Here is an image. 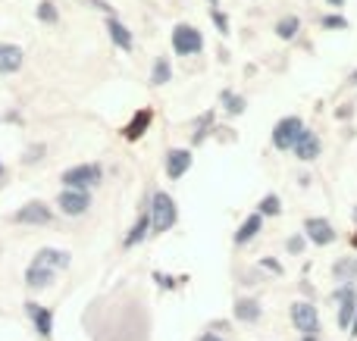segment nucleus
Returning <instances> with one entry per match:
<instances>
[{
	"instance_id": "obj_10",
	"label": "nucleus",
	"mask_w": 357,
	"mask_h": 341,
	"mask_svg": "<svg viewBox=\"0 0 357 341\" xmlns=\"http://www.w3.org/2000/svg\"><path fill=\"white\" fill-rule=\"evenodd\" d=\"M304 232H307V238L314 244H333L335 241V229L329 225V219H320V216L307 219V223H304Z\"/></svg>"
},
{
	"instance_id": "obj_27",
	"label": "nucleus",
	"mask_w": 357,
	"mask_h": 341,
	"mask_svg": "<svg viewBox=\"0 0 357 341\" xmlns=\"http://www.w3.org/2000/svg\"><path fill=\"white\" fill-rule=\"evenodd\" d=\"M323 25H326V29H345V19H342V16H326V19H323Z\"/></svg>"
},
{
	"instance_id": "obj_14",
	"label": "nucleus",
	"mask_w": 357,
	"mask_h": 341,
	"mask_svg": "<svg viewBox=\"0 0 357 341\" xmlns=\"http://www.w3.org/2000/svg\"><path fill=\"white\" fill-rule=\"evenodd\" d=\"M29 313H31V319H35L38 335L50 338V332H54V313H50L47 307H41V304H29Z\"/></svg>"
},
{
	"instance_id": "obj_13",
	"label": "nucleus",
	"mask_w": 357,
	"mask_h": 341,
	"mask_svg": "<svg viewBox=\"0 0 357 341\" xmlns=\"http://www.w3.org/2000/svg\"><path fill=\"white\" fill-rule=\"evenodd\" d=\"M22 47L16 44H0V72H16L22 66Z\"/></svg>"
},
{
	"instance_id": "obj_12",
	"label": "nucleus",
	"mask_w": 357,
	"mask_h": 341,
	"mask_svg": "<svg viewBox=\"0 0 357 341\" xmlns=\"http://www.w3.org/2000/svg\"><path fill=\"white\" fill-rule=\"evenodd\" d=\"M191 169V154L188 150H169L167 154V175L169 179H182Z\"/></svg>"
},
{
	"instance_id": "obj_32",
	"label": "nucleus",
	"mask_w": 357,
	"mask_h": 341,
	"mask_svg": "<svg viewBox=\"0 0 357 341\" xmlns=\"http://www.w3.org/2000/svg\"><path fill=\"white\" fill-rule=\"evenodd\" d=\"M326 3H329V6H342V3H345V0H326Z\"/></svg>"
},
{
	"instance_id": "obj_15",
	"label": "nucleus",
	"mask_w": 357,
	"mask_h": 341,
	"mask_svg": "<svg viewBox=\"0 0 357 341\" xmlns=\"http://www.w3.org/2000/svg\"><path fill=\"white\" fill-rule=\"evenodd\" d=\"M260 229H264V216H260V213H251V216L238 225V232H235V244H248L251 238H257Z\"/></svg>"
},
{
	"instance_id": "obj_2",
	"label": "nucleus",
	"mask_w": 357,
	"mask_h": 341,
	"mask_svg": "<svg viewBox=\"0 0 357 341\" xmlns=\"http://www.w3.org/2000/svg\"><path fill=\"white\" fill-rule=\"evenodd\" d=\"M291 323H295V329L304 338H317V332H320V313H317L314 304L298 301V304H291Z\"/></svg>"
},
{
	"instance_id": "obj_36",
	"label": "nucleus",
	"mask_w": 357,
	"mask_h": 341,
	"mask_svg": "<svg viewBox=\"0 0 357 341\" xmlns=\"http://www.w3.org/2000/svg\"><path fill=\"white\" fill-rule=\"evenodd\" d=\"M354 219H357V210H354Z\"/></svg>"
},
{
	"instance_id": "obj_21",
	"label": "nucleus",
	"mask_w": 357,
	"mask_h": 341,
	"mask_svg": "<svg viewBox=\"0 0 357 341\" xmlns=\"http://www.w3.org/2000/svg\"><path fill=\"white\" fill-rule=\"evenodd\" d=\"M295 31H298V19L295 16H285L282 22L276 25V35L285 38V41H289V38H295Z\"/></svg>"
},
{
	"instance_id": "obj_9",
	"label": "nucleus",
	"mask_w": 357,
	"mask_h": 341,
	"mask_svg": "<svg viewBox=\"0 0 357 341\" xmlns=\"http://www.w3.org/2000/svg\"><path fill=\"white\" fill-rule=\"evenodd\" d=\"M13 219L22 225H47L50 219H54V213H50L47 204H41V200H31V204H25L22 210L13 213Z\"/></svg>"
},
{
	"instance_id": "obj_4",
	"label": "nucleus",
	"mask_w": 357,
	"mask_h": 341,
	"mask_svg": "<svg viewBox=\"0 0 357 341\" xmlns=\"http://www.w3.org/2000/svg\"><path fill=\"white\" fill-rule=\"evenodd\" d=\"M201 47H204V38L195 25H176L173 29V50L178 56L201 54Z\"/></svg>"
},
{
	"instance_id": "obj_5",
	"label": "nucleus",
	"mask_w": 357,
	"mask_h": 341,
	"mask_svg": "<svg viewBox=\"0 0 357 341\" xmlns=\"http://www.w3.org/2000/svg\"><path fill=\"white\" fill-rule=\"evenodd\" d=\"M98 182H100V166H94V163H82V166H73L63 173V185L75 188V191H85V188L98 185Z\"/></svg>"
},
{
	"instance_id": "obj_29",
	"label": "nucleus",
	"mask_w": 357,
	"mask_h": 341,
	"mask_svg": "<svg viewBox=\"0 0 357 341\" xmlns=\"http://www.w3.org/2000/svg\"><path fill=\"white\" fill-rule=\"evenodd\" d=\"M213 19H216V25H220L222 31H226V16H222V13H213Z\"/></svg>"
},
{
	"instance_id": "obj_24",
	"label": "nucleus",
	"mask_w": 357,
	"mask_h": 341,
	"mask_svg": "<svg viewBox=\"0 0 357 341\" xmlns=\"http://www.w3.org/2000/svg\"><path fill=\"white\" fill-rule=\"evenodd\" d=\"M357 273V263H339V267H335V276H339L342 282H351V276Z\"/></svg>"
},
{
	"instance_id": "obj_11",
	"label": "nucleus",
	"mask_w": 357,
	"mask_h": 341,
	"mask_svg": "<svg viewBox=\"0 0 357 341\" xmlns=\"http://www.w3.org/2000/svg\"><path fill=\"white\" fill-rule=\"evenodd\" d=\"M320 148H323L320 138H317L314 132H307V129H304L301 138L295 141V154H298V160H304V163L317 160V157H320Z\"/></svg>"
},
{
	"instance_id": "obj_35",
	"label": "nucleus",
	"mask_w": 357,
	"mask_h": 341,
	"mask_svg": "<svg viewBox=\"0 0 357 341\" xmlns=\"http://www.w3.org/2000/svg\"><path fill=\"white\" fill-rule=\"evenodd\" d=\"M354 244H357V235H354Z\"/></svg>"
},
{
	"instance_id": "obj_17",
	"label": "nucleus",
	"mask_w": 357,
	"mask_h": 341,
	"mask_svg": "<svg viewBox=\"0 0 357 341\" xmlns=\"http://www.w3.org/2000/svg\"><path fill=\"white\" fill-rule=\"evenodd\" d=\"M151 119H154V113L151 110H138V116L126 125V138H129V141H138V138L144 135V129L151 125Z\"/></svg>"
},
{
	"instance_id": "obj_18",
	"label": "nucleus",
	"mask_w": 357,
	"mask_h": 341,
	"mask_svg": "<svg viewBox=\"0 0 357 341\" xmlns=\"http://www.w3.org/2000/svg\"><path fill=\"white\" fill-rule=\"evenodd\" d=\"M38 257H41L44 263H50V267H54L56 273L69 267V254H66V251H56V248H41V251H38Z\"/></svg>"
},
{
	"instance_id": "obj_7",
	"label": "nucleus",
	"mask_w": 357,
	"mask_h": 341,
	"mask_svg": "<svg viewBox=\"0 0 357 341\" xmlns=\"http://www.w3.org/2000/svg\"><path fill=\"white\" fill-rule=\"evenodd\" d=\"M54 279H56V269L35 254V260H31L29 269H25V285H29L31 292H41V288H47Z\"/></svg>"
},
{
	"instance_id": "obj_6",
	"label": "nucleus",
	"mask_w": 357,
	"mask_h": 341,
	"mask_svg": "<svg viewBox=\"0 0 357 341\" xmlns=\"http://www.w3.org/2000/svg\"><path fill=\"white\" fill-rule=\"evenodd\" d=\"M333 301L339 304V326H342V329H351V319H354V313H357V292H354V285L335 288Z\"/></svg>"
},
{
	"instance_id": "obj_23",
	"label": "nucleus",
	"mask_w": 357,
	"mask_h": 341,
	"mask_svg": "<svg viewBox=\"0 0 357 341\" xmlns=\"http://www.w3.org/2000/svg\"><path fill=\"white\" fill-rule=\"evenodd\" d=\"M151 81H154V85H163V81H169V63L163 60V56L154 63V75H151Z\"/></svg>"
},
{
	"instance_id": "obj_20",
	"label": "nucleus",
	"mask_w": 357,
	"mask_h": 341,
	"mask_svg": "<svg viewBox=\"0 0 357 341\" xmlns=\"http://www.w3.org/2000/svg\"><path fill=\"white\" fill-rule=\"evenodd\" d=\"M148 229H151V216H148V213H142V219H138L135 229H132V232H129V238H126V248H135L138 241H144Z\"/></svg>"
},
{
	"instance_id": "obj_33",
	"label": "nucleus",
	"mask_w": 357,
	"mask_h": 341,
	"mask_svg": "<svg viewBox=\"0 0 357 341\" xmlns=\"http://www.w3.org/2000/svg\"><path fill=\"white\" fill-rule=\"evenodd\" d=\"M210 3H213V6H216V0H210Z\"/></svg>"
},
{
	"instance_id": "obj_25",
	"label": "nucleus",
	"mask_w": 357,
	"mask_h": 341,
	"mask_svg": "<svg viewBox=\"0 0 357 341\" xmlns=\"http://www.w3.org/2000/svg\"><path fill=\"white\" fill-rule=\"evenodd\" d=\"M38 19H41V22H56V10H54V3H47V0H44V3L38 6Z\"/></svg>"
},
{
	"instance_id": "obj_26",
	"label": "nucleus",
	"mask_w": 357,
	"mask_h": 341,
	"mask_svg": "<svg viewBox=\"0 0 357 341\" xmlns=\"http://www.w3.org/2000/svg\"><path fill=\"white\" fill-rule=\"evenodd\" d=\"M226 110H229V113H241V110H245V100H241V97H232V94H226Z\"/></svg>"
},
{
	"instance_id": "obj_3",
	"label": "nucleus",
	"mask_w": 357,
	"mask_h": 341,
	"mask_svg": "<svg viewBox=\"0 0 357 341\" xmlns=\"http://www.w3.org/2000/svg\"><path fill=\"white\" fill-rule=\"evenodd\" d=\"M304 132V122L298 116H285L276 122V129H273V144H276V150H291L295 148V141L301 138Z\"/></svg>"
},
{
	"instance_id": "obj_34",
	"label": "nucleus",
	"mask_w": 357,
	"mask_h": 341,
	"mask_svg": "<svg viewBox=\"0 0 357 341\" xmlns=\"http://www.w3.org/2000/svg\"><path fill=\"white\" fill-rule=\"evenodd\" d=\"M304 341H314V338H304Z\"/></svg>"
},
{
	"instance_id": "obj_1",
	"label": "nucleus",
	"mask_w": 357,
	"mask_h": 341,
	"mask_svg": "<svg viewBox=\"0 0 357 341\" xmlns=\"http://www.w3.org/2000/svg\"><path fill=\"white\" fill-rule=\"evenodd\" d=\"M148 216H151V229L160 235V232H169L178 219V210H176V200L169 198L167 191H157L151 198V207H148Z\"/></svg>"
},
{
	"instance_id": "obj_22",
	"label": "nucleus",
	"mask_w": 357,
	"mask_h": 341,
	"mask_svg": "<svg viewBox=\"0 0 357 341\" xmlns=\"http://www.w3.org/2000/svg\"><path fill=\"white\" fill-rule=\"evenodd\" d=\"M279 210H282V207H279V198H276V194H266V198L264 200H260V216H276V213Z\"/></svg>"
},
{
	"instance_id": "obj_16",
	"label": "nucleus",
	"mask_w": 357,
	"mask_h": 341,
	"mask_svg": "<svg viewBox=\"0 0 357 341\" xmlns=\"http://www.w3.org/2000/svg\"><path fill=\"white\" fill-rule=\"evenodd\" d=\"M260 313H264V310H260L257 301H251V298L235 301V319H241V323H257Z\"/></svg>"
},
{
	"instance_id": "obj_8",
	"label": "nucleus",
	"mask_w": 357,
	"mask_h": 341,
	"mask_svg": "<svg viewBox=\"0 0 357 341\" xmlns=\"http://www.w3.org/2000/svg\"><path fill=\"white\" fill-rule=\"evenodd\" d=\"M56 207H60V213H66V216H82V213L91 207V198H88V191L63 188L60 198H56Z\"/></svg>"
},
{
	"instance_id": "obj_30",
	"label": "nucleus",
	"mask_w": 357,
	"mask_h": 341,
	"mask_svg": "<svg viewBox=\"0 0 357 341\" xmlns=\"http://www.w3.org/2000/svg\"><path fill=\"white\" fill-rule=\"evenodd\" d=\"M197 341H222V338H220V335H201Z\"/></svg>"
},
{
	"instance_id": "obj_37",
	"label": "nucleus",
	"mask_w": 357,
	"mask_h": 341,
	"mask_svg": "<svg viewBox=\"0 0 357 341\" xmlns=\"http://www.w3.org/2000/svg\"><path fill=\"white\" fill-rule=\"evenodd\" d=\"M0 173H3V169H0Z\"/></svg>"
},
{
	"instance_id": "obj_19",
	"label": "nucleus",
	"mask_w": 357,
	"mask_h": 341,
	"mask_svg": "<svg viewBox=\"0 0 357 341\" xmlns=\"http://www.w3.org/2000/svg\"><path fill=\"white\" fill-rule=\"evenodd\" d=\"M107 31H110V38H113V41H116L123 50H132V35H129V29H126L123 22L110 19V22H107Z\"/></svg>"
},
{
	"instance_id": "obj_28",
	"label": "nucleus",
	"mask_w": 357,
	"mask_h": 341,
	"mask_svg": "<svg viewBox=\"0 0 357 341\" xmlns=\"http://www.w3.org/2000/svg\"><path fill=\"white\" fill-rule=\"evenodd\" d=\"M289 251H291V254H301V251H304V238H291V241H289Z\"/></svg>"
},
{
	"instance_id": "obj_31",
	"label": "nucleus",
	"mask_w": 357,
	"mask_h": 341,
	"mask_svg": "<svg viewBox=\"0 0 357 341\" xmlns=\"http://www.w3.org/2000/svg\"><path fill=\"white\" fill-rule=\"evenodd\" d=\"M351 335H357V313H354V319H351Z\"/></svg>"
}]
</instances>
